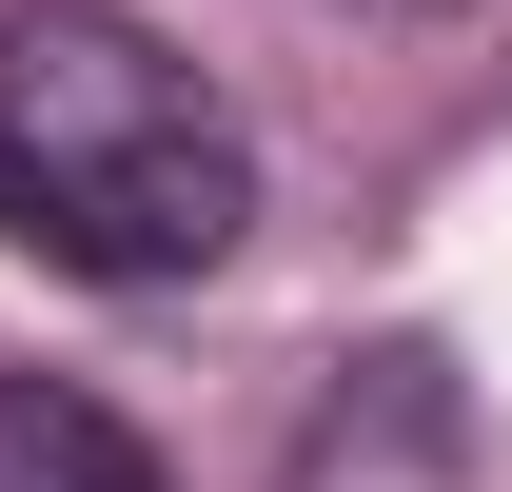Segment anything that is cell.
Here are the masks:
<instances>
[{"instance_id": "1", "label": "cell", "mask_w": 512, "mask_h": 492, "mask_svg": "<svg viewBox=\"0 0 512 492\" xmlns=\"http://www.w3.org/2000/svg\"><path fill=\"white\" fill-rule=\"evenodd\" d=\"M0 217L60 256V276H99V296H178V276L237 256L256 138H237V99H217L158 20H119V0H20V20H0Z\"/></svg>"}, {"instance_id": "3", "label": "cell", "mask_w": 512, "mask_h": 492, "mask_svg": "<svg viewBox=\"0 0 512 492\" xmlns=\"http://www.w3.org/2000/svg\"><path fill=\"white\" fill-rule=\"evenodd\" d=\"M355 20H434V0H355Z\"/></svg>"}, {"instance_id": "2", "label": "cell", "mask_w": 512, "mask_h": 492, "mask_svg": "<svg viewBox=\"0 0 512 492\" xmlns=\"http://www.w3.org/2000/svg\"><path fill=\"white\" fill-rule=\"evenodd\" d=\"M0 492H158V453L60 374H0Z\"/></svg>"}]
</instances>
